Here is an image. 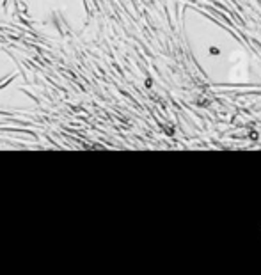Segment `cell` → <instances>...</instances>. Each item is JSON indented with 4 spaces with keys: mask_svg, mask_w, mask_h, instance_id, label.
Wrapping results in <instances>:
<instances>
[{
    "mask_svg": "<svg viewBox=\"0 0 261 275\" xmlns=\"http://www.w3.org/2000/svg\"><path fill=\"white\" fill-rule=\"evenodd\" d=\"M163 131H165L167 135H174V128H172L170 124H165V126H163Z\"/></svg>",
    "mask_w": 261,
    "mask_h": 275,
    "instance_id": "3",
    "label": "cell"
},
{
    "mask_svg": "<svg viewBox=\"0 0 261 275\" xmlns=\"http://www.w3.org/2000/svg\"><path fill=\"white\" fill-rule=\"evenodd\" d=\"M247 137H249V139H250L252 142H256V140L259 139V133H257L254 128H250V130H249V133H247Z\"/></svg>",
    "mask_w": 261,
    "mask_h": 275,
    "instance_id": "2",
    "label": "cell"
},
{
    "mask_svg": "<svg viewBox=\"0 0 261 275\" xmlns=\"http://www.w3.org/2000/svg\"><path fill=\"white\" fill-rule=\"evenodd\" d=\"M210 53H211V55H219L220 50H219V48H215V46H211V48H210Z\"/></svg>",
    "mask_w": 261,
    "mask_h": 275,
    "instance_id": "4",
    "label": "cell"
},
{
    "mask_svg": "<svg viewBox=\"0 0 261 275\" xmlns=\"http://www.w3.org/2000/svg\"><path fill=\"white\" fill-rule=\"evenodd\" d=\"M211 103H213V100H211V96L208 93H201V94L195 96V105L201 107V108H208Z\"/></svg>",
    "mask_w": 261,
    "mask_h": 275,
    "instance_id": "1",
    "label": "cell"
}]
</instances>
